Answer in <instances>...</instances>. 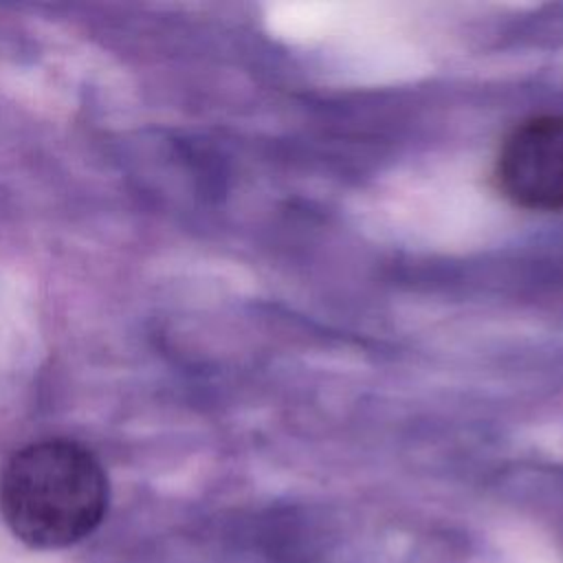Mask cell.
Masks as SVG:
<instances>
[{"mask_svg":"<svg viewBox=\"0 0 563 563\" xmlns=\"http://www.w3.org/2000/svg\"><path fill=\"white\" fill-rule=\"evenodd\" d=\"M108 475L97 455L66 438L31 442L0 473V512L29 548L62 550L79 543L103 521Z\"/></svg>","mask_w":563,"mask_h":563,"instance_id":"6da1fadb","label":"cell"},{"mask_svg":"<svg viewBox=\"0 0 563 563\" xmlns=\"http://www.w3.org/2000/svg\"><path fill=\"white\" fill-rule=\"evenodd\" d=\"M493 185L515 207L563 211V114L517 123L495 152Z\"/></svg>","mask_w":563,"mask_h":563,"instance_id":"7a4b0ae2","label":"cell"}]
</instances>
